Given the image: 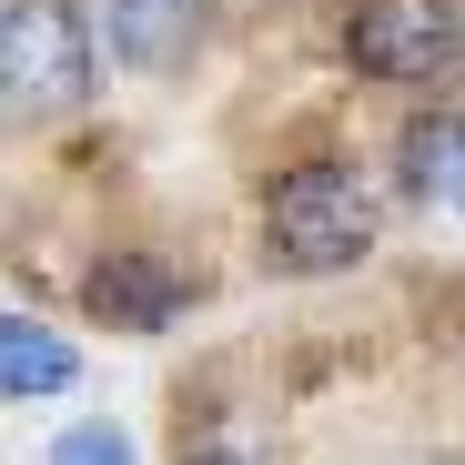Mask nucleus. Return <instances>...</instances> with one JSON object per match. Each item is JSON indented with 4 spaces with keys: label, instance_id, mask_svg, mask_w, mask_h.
<instances>
[{
    "label": "nucleus",
    "instance_id": "obj_1",
    "mask_svg": "<svg viewBox=\"0 0 465 465\" xmlns=\"http://www.w3.org/2000/svg\"><path fill=\"white\" fill-rule=\"evenodd\" d=\"M263 243L283 273H354L374 253V193L354 163H293L263 193Z\"/></svg>",
    "mask_w": 465,
    "mask_h": 465
},
{
    "label": "nucleus",
    "instance_id": "obj_2",
    "mask_svg": "<svg viewBox=\"0 0 465 465\" xmlns=\"http://www.w3.org/2000/svg\"><path fill=\"white\" fill-rule=\"evenodd\" d=\"M92 11L82 0H0V102L11 112H82L92 102Z\"/></svg>",
    "mask_w": 465,
    "mask_h": 465
},
{
    "label": "nucleus",
    "instance_id": "obj_3",
    "mask_svg": "<svg viewBox=\"0 0 465 465\" xmlns=\"http://www.w3.org/2000/svg\"><path fill=\"white\" fill-rule=\"evenodd\" d=\"M344 61L364 82H445L465 61V11L455 0H354L344 11Z\"/></svg>",
    "mask_w": 465,
    "mask_h": 465
},
{
    "label": "nucleus",
    "instance_id": "obj_4",
    "mask_svg": "<svg viewBox=\"0 0 465 465\" xmlns=\"http://www.w3.org/2000/svg\"><path fill=\"white\" fill-rule=\"evenodd\" d=\"M112 61L142 71V82H173V71L203 51V0H112Z\"/></svg>",
    "mask_w": 465,
    "mask_h": 465
},
{
    "label": "nucleus",
    "instance_id": "obj_5",
    "mask_svg": "<svg viewBox=\"0 0 465 465\" xmlns=\"http://www.w3.org/2000/svg\"><path fill=\"white\" fill-rule=\"evenodd\" d=\"M183 273L163 263V253H112V263H92V283H82V303L102 324H122V334H163L173 314H183Z\"/></svg>",
    "mask_w": 465,
    "mask_h": 465
},
{
    "label": "nucleus",
    "instance_id": "obj_6",
    "mask_svg": "<svg viewBox=\"0 0 465 465\" xmlns=\"http://www.w3.org/2000/svg\"><path fill=\"white\" fill-rule=\"evenodd\" d=\"M82 374V344H61L41 314H0V395H61Z\"/></svg>",
    "mask_w": 465,
    "mask_h": 465
},
{
    "label": "nucleus",
    "instance_id": "obj_7",
    "mask_svg": "<svg viewBox=\"0 0 465 465\" xmlns=\"http://www.w3.org/2000/svg\"><path fill=\"white\" fill-rule=\"evenodd\" d=\"M455 173H465V122L435 102V112H415V122L395 132V183H405L415 203H435V193H455Z\"/></svg>",
    "mask_w": 465,
    "mask_h": 465
},
{
    "label": "nucleus",
    "instance_id": "obj_8",
    "mask_svg": "<svg viewBox=\"0 0 465 465\" xmlns=\"http://www.w3.org/2000/svg\"><path fill=\"white\" fill-rule=\"evenodd\" d=\"M51 465H142V455H132V435H122V425L102 415V425H61Z\"/></svg>",
    "mask_w": 465,
    "mask_h": 465
},
{
    "label": "nucleus",
    "instance_id": "obj_9",
    "mask_svg": "<svg viewBox=\"0 0 465 465\" xmlns=\"http://www.w3.org/2000/svg\"><path fill=\"white\" fill-rule=\"evenodd\" d=\"M183 465H243V455H223V445H203V455H183Z\"/></svg>",
    "mask_w": 465,
    "mask_h": 465
},
{
    "label": "nucleus",
    "instance_id": "obj_10",
    "mask_svg": "<svg viewBox=\"0 0 465 465\" xmlns=\"http://www.w3.org/2000/svg\"><path fill=\"white\" fill-rule=\"evenodd\" d=\"M455 203H465V173H455Z\"/></svg>",
    "mask_w": 465,
    "mask_h": 465
}]
</instances>
